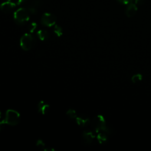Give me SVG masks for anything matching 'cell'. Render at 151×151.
<instances>
[{
	"label": "cell",
	"instance_id": "obj_7",
	"mask_svg": "<svg viewBox=\"0 0 151 151\" xmlns=\"http://www.w3.org/2000/svg\"><path fill=\"white\" fill-rule=\"evenodd\" d=\"M82 137L85 144L90 145L95 138V134L91 130H85L82 134Z\"/></svg>",
	"mask_w": 151,
	"mask_h": 151
},
{
	"label": "cell",
	"instance_id": "obj_10",
	"mask_svg": "<svg viewBox=\"0 0 151 151\" xmlns=\"http://www.w3.org/2000/svg\"><path fill=\"white\" fill-rule=\"evenodd\" d=\"M49 109H50V106L44 101H41L38 104V106H37L38 111L39 113L41 114H45L47 113L48 111H49Z\"/></svg>",
	"mask_w": 151,
	"mask_h": 151
},
{
	"label": "cell",
	"instance_id": "obj_20",
	"mask_svg": "<svg viewBox=\"0 0 151 151\" xmlns=\"http://www.w3.org/2000/svg\"><path fill=\"white\" fill-rule=\"evenodd\" d=\"M129 1L130 3H133L138 6L143 5L145 3L146 0H129Z\"/></svg>",
	"mask_w": 151,
	"mask_h": 151
},
{
	"label": "cell",
	"instance_id": "obj_24",
	"mask_svg": "<svg viewBox=\"0 0 151 151\" xmlns=\"http://www.w3.org/2000/svg\"><path fill=\"white\" fill-rule=\"evenodd\" d=\"M1 117V111H0V118Z\"/></svg>",
	"mask_w": 151,
	"mask_h": 151
},
{
	"label": "cell",
	"instance_id": "obj_4",
	"mask_svg": "<svg viewBox=\"0 0 151 151\" xmlns=\"http://www.w3.org/2000/svg\"><path fill=\"white\" fill-rule=\"evenodd\" d=\"M4 120L7 124L16 126L20 121V115L18 111L9 109L6 112L5 119Z\"/></svg>",
	"mask_w": 151,
	"mask_h": 151
},
{
	"label": "cell",
	"instance_id": "obj_15",
	"mask_svg": "<svg viewBox=\"0 0 151 151\" xmlns=\"http://www.w3.org/2000/svg\"><path fill=\"white\" fill-rule=\"evenodd\" d=\"M53 31H54V33L56 35V36L58 37H61L63 35V29L60 26L58 25H54Z\"/></svg>",
	"mask_w": 151,
	"mask_h": 151
},
{
	"label": "cell",
	"instance_id": "obj_11",
	"mask_svg": "<svg viewBox=\"0 0 151 151\" xmlns=\"http://www.w3.org/2000/svg\"><path fill=\"white\" fill-rule=\"evenodd\" d=\"M108 134V133L104 132H99L97 136V139L99 143L100 144H105L106 143H107L109 139Z\"/></svg>",
	"mask_w": 151,
	"mask_h": 151
},
{
	"label": "cell",
	"instance_id": "obj_5",
	"mask_svg": "<svg viewBox=\"0 0 151 151\" xmlns=\"http://www.w3.org/2000/svg\"><path fill=\"white\" fill-rule=\"evenodd\" d=\"M56 21V17L54 14L48 12L44 13L41 18V22L42 25L48 27H51L55 25Z\"/></svg>",
	"mask_w": 151,
	"mask_h": 151
},
{
	"label": "cell",
	"instance_id": "obj_9",
	"mask_svg": "<svg viewBox=\"0 0 151 151\" xmlns=\"http://www.w3.org/2000/svg\"><path fill=\"white\" fill-rule=\"evenodd\" d=\"M76 123L81 127H86L90 123V119L84 116V115H80L79 116H77L76 118Z\"/></svg>",
	"mask_w": 151,
	"mask_h": 151
},
{
	"label": "cell",
	"instance_id": "obj_21",
	"mask_svg": "<svg viewBox=\"0 0 151 151\" xmlns=\"http://www.w3.org/2000/svg\"><path fill=\"white\" fill-rule=\"evenodd\" d=\"M27 9V10H28V11L29 12V14H35L37 12V9L38 8H37L35 7H34V6H28Z\"/></svg>",
	"mask_w": 151,
	"mask_h": 151
},
{
	"label": "cell",
	"instance_id": "obj_13",
	"mask_svg": "<svg viewBox=\"0 0 151 151\" xmlns=\"http://www.w3.org/2000/svg\"><path fill=\"white\" fill-rule=\"evenodd\" d=\"M36 145L37 146H38L40 149L45 150V151H50V150H52V151H54V149H50L49 147H48L43 142L42 140H38L37 143H36Z\"/></svg>",
	"mask_w": 151,
	"mask_h": 151
},
{
	"label": "cell",
	"instance_id": "obj_6",
	"mask_svg": "<svg viewBox=\"0 0 151 151\" xmlns=\"http://www.w3.org/2000/svg\"><path fill=\"white\" fill-rule=\"evenodd\" d=\"M15 7H16L15 4L9 1L3 2L0 5L1 11L2 12L5 14H9L12 12V11H14Z\"/></svg>",
	"mask_w": 151,
	"mask_h": 151
},
{
	"label": "cell",
	"instance_id": "obj_16",
	"mask_svg": "<svg viewBox=\"0 0 151 151\" xmlns=\"http://www.w3.org/2000/svg\"><path fill=\"white\" fill-rule=\"evenodd\" d=\"M142 80V75L140 73L134 74L131 78V80L133 83H136L141 81Z\"/></svg>",
	"mask_w": 151,
	"mask_h": 151
},
{
	"label": "cell",
	"instance_id": "obj_19",
	"mask_svg": "<svg viewBox=\"0 0 151 151\" xmlns=\"http://www.w3.org/2000/svg\"><path fill=\"white\" fill-rule=\"evenodd\" d=\"M7 1L11 2L16 5H21L25 4L27 2V0H7Z\"/></svg>",
	"mask_w": 151,
	"mask_h": 151
},
{
	"label": "cell",
	"instance_id": "obj_18",
	"mask_svg": "<svg viewBox=\"0 0 151 151\" xmlns=\"http://www.w3.org/2000/svg\"><path fill=\"white\" fill-rule=\"evenodd\" d=\"M37 28V24L36 22H32L30 23L28 27V29L29 32H33Z\"/></svg>",
	"mask_w": 151,
	"mask_h": 151
},
{
	"label": "cell",
	"instance_id": "obj_8",
	"mask_svg": "<svg viewBox=\"0 0 151 151\" xmlns=\"http://www.w3.org/2000/svg\"><path fill=\"white\" fill-rule=\"evenodd\" d=\"M137 11V6L133 3H129L127 5L126 9H125V14L129 17H134Z\"/></svg>",
	"mask_w": 151,
	"mask_h": 151
},
{
	"label": "cell",
	"instance_id": "obj_12",
	"mask_svg": "<svg viewBox=\"0 0 151 151\" xmlns=\"http://www.w3.org/2000/svg\"><path fill=\"white\" fill-rule=\"evenodd\" d=\"M37 37H38V38L40 40H41V41H46L50 37V35H49L48 32L47 31L44 30V29L39 30L37 32Z\"/></svg>",
	"mask_w": 151,
	"mask_h": 151
},
{
	"label": "cell",
	"instance_id": "obj_17",
	"mask_svg": "<svg viewBox=\"0 0 151 151\" xmlns=\"http://www.w3.org/2000/svg\"><path fill=\"white\" fill-rule=\"evenodd\" d=\"M66 114H67V116L71 119H74L77 117V113H76V111L73 109H70L68 110Z\"/></svg>",
	"mask_w": 151,
	"mask_h": 151
},
{
	"label": "cell",
	"instance_id": "obj_23",
	"mask_svg": "<svg viewBox=\"0 0 151 151\" xmlns=\"http://www.w3.org/2000/svg\"><path fill=\"white\" fill-rule=\"evenodd\" d=\"M5 124H7L6 123V122H5V121L4 120L3 121H2V122H0V131H1V130H2V129L4 127V126H5Z\"/></svg>",
	"mask_w": 151,
	"mask_h": 151
},
{
	"label": "cell",
	"instance_id": "obj_22",
	"mask_svg": "<svg viewBox=\"0 0 151 151\" xmlns=\"http://www.w3.org/2000/svg\"><path fill=\"white\" fill-rule=\"evenodd\" d=\"M117 2L123 5H127L130 3L129 0H117Z\"/></svg>",
	"mask_w": 151,
	"mask_h": 151
},
{
	"label": "cell",
	"instance_id": "obj_3",
	"mask_svg": "<svg viewBox=\"0 0 151 151\" xmlns=\"http://www.w3.org/2000/svg\"><path fill=\"white\" fill-rule=\"evenodd\" d=\"M35 43V37L31 34H24L20 39L21 47L25 51L31 50Z\"/></svg>",
	"mask_w": 151,
	"mask_h": 151
},
{
	"label": "cell",
	"instance_id": "obj_1",
	"mask_svg": "<svg viewBox=\"0 0 151 151\" xmlns=\"http://www.w3.org/2000/svg\"><path fill=\"white\" fill-rule=\"evenodd\" d=\"M91 125L94 131L96 133L104 132L109 134L111 133L110 129L107 126L104 117L101 115H97L95 116L92 120Z\"/></svg>",
	"mask_w": 151,
	"mask_h": 151
},
{
	"label": "cell",
	"instance_id": "obj_14",
	"mask_svg": "<svg viewBox=\"0 0 151 151\" xmlns=\"http://www.w3.org/2000/svg\"><path fill=\"white\" fill-rule=\"evenodd\" d=\"M28 6H31L38 8L42 4V0H29Z\"/></svg>",
	"mask_w": 151,
	"mask_h": 151
},
{
	"label": "cell",
	"instance_id": "obj_2",
	"mask_svg": "<svg viewBox=\"0 0 151 151\" xmlns=\"http://www.w3.org/2000/svg\"><path fill=\"white\" fill-rule=\"evenodd\" d=\"M29 19V13L27 8H19L14 14V19L19 25L25 24Z\"/></svg>",
	"mask_w": 151,
	"mask_h": 151
}]
</instances>
